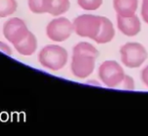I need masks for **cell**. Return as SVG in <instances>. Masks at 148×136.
<instances>
[{
  "label": "cell",
  "instance_id": "6da1fadb",
  "mask_svg": "<svg viewBox=\"0 0 148 136\" xmlns=\"http://www.w3.org/2000/svg\"><path fill=\"white\" fill-rule=\"evenodd\" d=\"M98 49L89 43L82 42L73 49L71 71L80 79L89 76L95 67V60L99 56Z\"/></svg>",
  "mask_w": 148,
  "mask_h": 136
},
{
  "label": "cell",
  "instance_id": "5bb4252c",
  "mask_svg": "<svg viewBox=\"0 0 148 136\" xmlns=\"http://www.w3.org/2000/svg\"><path fill=\"white\" fill-rule=\"evenodd\" d=\"M49 0H28L29 10L36 14L48 12Z\"/></svg>",
  "mask_w": 148,
  "mask_h": 136
},
{
  "label": "cell",
  "instance_id": "7a4b0ae2",
  "mask_svg": "<svg viewBox=\"0 0 148 136\" xmlns=\"http://www.w3.org/2000/svg\"><path fill=\"white\" fill-rule=\"evenodd\" d=\"M68 52L62 46L49 44L45 46L38 55V61L42 67L52 71L62 69L68 62Z\"/></svg>",
  "mask_w": 148,
  "mask_h": 136
},
{
  "label": "cell",
  "instance_id": "5b68a950",
  "mask_svg": "<svg viewBox=\"0 0 148 136\" xmlns=\"http://www.w3.org/2000/svg\"><path fill=\"white\" fill-rule=\"evenodd\" d=\"M101 24V16L84 14L77 16L73 22L75 32L82 37L95 39Z\"/></svg>",
  "mask_w": 148,
  "mask_h": 136
},
{
  "label": "cell",
  "instance_id": "ac0fdd59",
  "mask_svg": "<svg viewBox=\"0 0 148 136\" xmlns=\"http://www.w3.org/2000/svg\"><path fill=\"white\" fill-rule=\"evenodd\" d=\"M0 51L6 54V55H9L10 56L11 55V49L10 48V46L3 42H0Z\"/></svg>",
  "mask_w": 148,
  "mask_h": 136
},
{
  "label": "cell",
  "instance_id": "d6986e66",
  "mask_svg": "<svg viewBox=\"0 0 148 136\" xmlns=\"http://www.w3.org/2000/svg\"><path fill=\"white\" fill-rule=\"evenodd\" d=\"M141 79L144 84L148 88V65L143 69L141 72Z\"/></svg>",
  "mask_w": 148,
  "mask_h": 136
},
{
  "label": "cell",
  "instance_id": "e0dca14e",
  "mask_svg": "<svg viewBox=\"0 0 148 136\" xmlns=\"http://www.w3.org/2000/svg\"><path fill=\"white\" fill-rule=\"evenodd\" d=\"M141 16L143 20L148 23V0L142 1V7H141Z\"/></svg>",
  "mask_w": 148,
  "mask_h": 136
},
{
  "label": "cell",
  "instance_id": "9c48e42d",
  "mask_svg": "<svg viewBox=\"0 0 148 136\" xmlns=\"http://www.w3.org/2000/svg\"><path fill=\"white\" fill-rule=\"evenodd\" d=\"M115 36L114 24L111 20L106 16H101V24L100 30L94 39L95 42L100 44H104L111 42Z\"/></svg>",
  "mask_w": 148,
  "mask_h": 136
},
{
  "label": "cell",
  "instance_id": "52a82bcc",
  "mask_svg": "<svg viewBox=\"0 0 148 136\" xmlns=\"http://www.w3.org/2000/svg\"><path fill=\"white\" fill-rule=\"evenodd\" d=\"M23 20L18 17H13L4 23L3 33L4 37L13 45L23 39L29 32Z\"/></svg>",
  "mask_w": 148,
  "mask_h": 136
},
{
  "label": "cell",
  "instance_id": "ba28073f",
  "mask_svg": "<svg viewBox=\"0 0 148 136\" xmlns=\"http://www.w3.org/2000/svg\"><path fill=\"white\" fill-rule=\"evenodd\" d=\"M117 26L120 31L127 36H137L141 30V23L136 15L132 16L117 15Z\"/></svg>",
  "mask_w": 148,
  "mask_h": 136
},
{
  "label": "cell",
  "instance_id": "7c38bea8",
  "mask_svg": "<svg viewBox=\"0 0 148 136\" xmlns=\"http://www.w3.org/2000/svg\"><path fill=\"white\" fill-rule=\"evenodd\" d=\"M69 7V0H49L47 13H49L52 16H60L67 12Z\"/></svg>",
  "mask_w": 148,
  "mask_h": 136
},
{
  "label": "cell",
  "instance_id": "8fae6325",
  "mask_svg": "<svg viewBox=\"0 0 148 136\" xmlns=\"http://www.w3.org/2000/svg\"><path fill=\"white\" fill-rule=\"evenodd\" d=\"M113 4L117 15L122 16H134L138 9V0H114Z\"/></svg>",
  "mask_w": 148,
  "mask_h": 136
},
{
  "label": "cell",
  "instance_id": "30bf717a",
  "mask_svg": "<svg viewBox=\"0 0 148 136\" xmlns=\"http://www.w3.org/2000/svg\"><path fill=\"white\" fill-rule=\"evenodd\" d=\"M14 47L19 54L23 56H31L37 47L36 38L30 31H29L23 39L14 44Z\"/></svg>",
  "mask_w": 148,
  "mask_h": 136
},
{
  "label": "cell",
  "instance_id": "8992f818",
  "mask_svg": "<svg viewBox=\"0 0 148 136\" xmlns=\"http://www.w3.org/2000/svg\"><path fill=\"white\" fill-rule=\"evenodd\" d=\"M74 30L73 23L66 17H58L49 22L46 28L48 37L55 42L67 40Z\"/></svg>",
  "mask_w": 148,
  "mask_h": 136
},
{
  "label": "cell",
  "instance_id": "277c9868",
  "mask_svg": "<svg viewBox=\"0 0 148 136\" xmlns=\"http://www.w3.org/2000/svg\"><path fill=\"white\" fill-rule=\"evenodd\" d=\"M98 76L107 87L118 88L121 87L126 75L122 67L116 61L108 60L101 64L98 69Z\"/></svg>",
  "mask_w": 148,
  "mask_h": 136
},
{
  "label": "cell",
  "instance_id": "4fadbf2b",
  "mask_svg": "<svg viewBox=\"0 0 148 136\" xmlns=\"http://www.w3.org/2000/svg\"><path fill=\"white\" fill-rule=\"evenodd\" d=\"M17 7L16 0H0V17L12 15Z\"/></svg>",
  "mask_w": 148,
  "mask_h": 136
},
{
  "label": "cell",
  "instance_id": "3957f363",
  "mask_svg": "<svg viewBox=\"0 0 148 136\" xmlns=\"http://www.w3.org/2000/svg\"><path fill=\"white\" fill-rule=\"evenodd\" d=\"M120 52L122 63L129 69L140 67L148 57L146 48L139 43H127L121 48Z\"/></svg>",
  "mask_w": 148,
  "mask_h": 136
},
{
  "label": "cell",
  "instance_id": "9a60e30c",
  "mask_svg": "<svg viewBox=\"0 0 148 136\" xmlns=\"http://www.w3.org/2000/svg\"><path fill=\"white\" fill-rule=\"evenodd\" d=\"M77 3L85 10H95L101 6L103 0H77Z\"/></svg>",
  "mask_w": 148,
  "mask_h": 136
},
{
  "label": "cell",
  "instance_id": "2e32d148",
  "mask_svg": "<svg viewBox=\"0 0 148 136\" xmlns=\"http://www.w3.org/2000/svg\"><path fill=\"white\" fill-rule=\"evenodd\" d=\"M121 87H122L124 89H129V90H133L135 88V84H134V79L129 76H125L123 82L121 85Z\"/></svg>",
  "mask_w": 148,
  "mask_h": 136
}]
</instances>
